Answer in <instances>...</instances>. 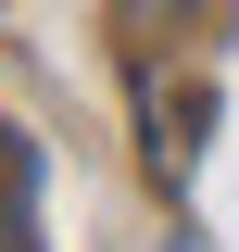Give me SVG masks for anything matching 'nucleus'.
<instances>
[{"instance_id":"f257e3e1","label":"nucleus","mask_w":239,"mask_h":252,"mask_svg":"<svg viewBox=\"0 0 239 252\" xmlns=\"http://www.w3.org/2000/svg\"><path fill=\"white\" fill-rule=\"evenodd\" d=\"M0 252H38V139L0 126Z\"/></svg>"}]
</instances>
